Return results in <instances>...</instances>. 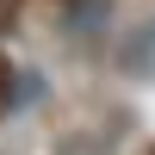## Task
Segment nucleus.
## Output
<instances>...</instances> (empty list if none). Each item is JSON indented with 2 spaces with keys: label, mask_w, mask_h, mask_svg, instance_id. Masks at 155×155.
Instances as JSON below:
<instances>
[{
  "label": "nucleus",
  "mask_w": 155,
  "mask_h": 155,
  "mask_svg": "<svg viewBox=\"0 0 155 155\" xmlns=\"http://www.w3.org/2000/svg\"><path fill=\"white\" fill-rule=\"evenodd\" d=\"M12 12H19V0H0V25H6V19H12Z\"/></svg>",
  "instance_id": "nucleus-3"
},
{
  "label": "nucleus",
  "mask_w": 155,
  "mask_h": 155,
  "mask_svg": "<svg viewBox=\"0 0 155 155\" xmlns=\"http://www.w3.org/2000/svg\"><path fill=\"white\" fill-rule=\"evenodd\" d=\"M124 68H130V74H143V68H155V25H149L143 37H137L130 50H124Z\"/></svg>",
  "instance_id": "nucleus-1"
},
{
  "label": "nucleus",
  "mask_w": 155,
  "mask_h": 155,
  "mask_svg": "<svg viewBox=\"0 0 155 155\" xmlns=\"http://www.w3.org/2000/svg\"><path fill=\"white\" fill-rule=\"evenodd\" d=\"M12 106V62H6V50H0V112Z\"/></svg>",
  "instance_id": "nucleus-2"
}]
</instances>
